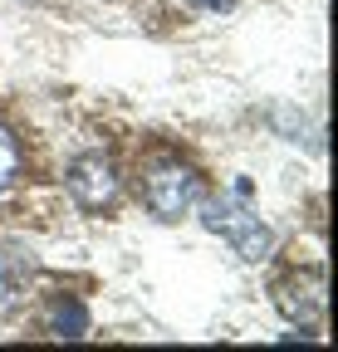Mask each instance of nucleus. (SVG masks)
<instances>
[{"label":"nucleus","instance_id":"f257e3e1","mask_svg":"<svg viewBox=\"0 0 338 352\" xmlns=\"http://www.w3.org/2000/svg\"><path fill=\"white\" fill-rule=\"evenodd\" d=\"M201 226L211 230V235H221V240H231L235 245V254L240 259H265L270 254V245H275V235L260 226V215H250L245 206H240V196L231 201V196H221V201H206L201 206Z\"/></svg>","mask_w":338,"mask_h":352},{"label":"nucleus","instance_id":"f03ea898","mask_svg":"<svg viewBox=\"0 0 338 352\" xmlns=\"http://www.w3.org/2000/svg\"><path fill=\"white\" fill-rule=\"evenodd\" d=\"M201 201V182L187 166H157L147 176V206L157 220H182L191 206Z\"/></svg>","mask_w":338,"mask_h":352},{"label":"nucleus","instance_id":"7ed1b4c3","mask_svg":"<svg viewBox=\"0 0 338 352\" xmlns=\"http://www.w3.org/2000/svg\"><path fill=\"white\" fill-rule=\"evenodd\" d=\"M69 196H74L83 210L108 206V201L118 196V171H113V162H103V157H78V162L69 166Z\"/></svg>","mask_w":338,"mask_h":352},{"label":"nucleus","instance_id":"20e7f679","mask_svg":"<svg viewBox=\"0 0 338 352\" xmlns=\"http://www.w3.org/2000/svg\"><path fill=\"white\" fill-rule=\"evenodd\" d=\"M50 333H54V338L78 342L83 333H89V308H83L78 298H59V303L50 308Z\"/></svg>","mask_w":338,"mask_h":352},{"label":"nucleus","instance_id":"39448f33","mask_svg":"<svg viewBox=\"0 0 338 352\" xmlns=\"http://www.w3.org/2000/svg\"><path fill=\"white\" fill-rule=\"evenodd\" d=\"M15 166H20V147H15V138L6 127H0V191L10 186V176H15Z\"/></svg>","mask_w":338,"mask_h":352},{"label":"nucleus","instance_id":"423d86ee","mask_svg":"<svg viewBox=\"0 0 338 352\" xmlns=\"http://www.w3.org/2000/svg\"><path fill=\"white\" fill-rule=\"evenodd\" d=\"M196 6H206V10H231L235 0H196Z\"/></svg>","mask_w":338,"mask_h":352},{"label":"nucleus","instance_id":"0eeeda50","mask_svg":"<svg viewBox=\"0 0 338 352\" xmlns=\"http://www.w3.org/2000/svg\"><path fill=\"white\" fill-rule=\"evenodd\" d=\"M6 294H10V284H6V274H0V298H6Z\"/></svg>","mask_w":338,"mask_h":352}]
</instances>
